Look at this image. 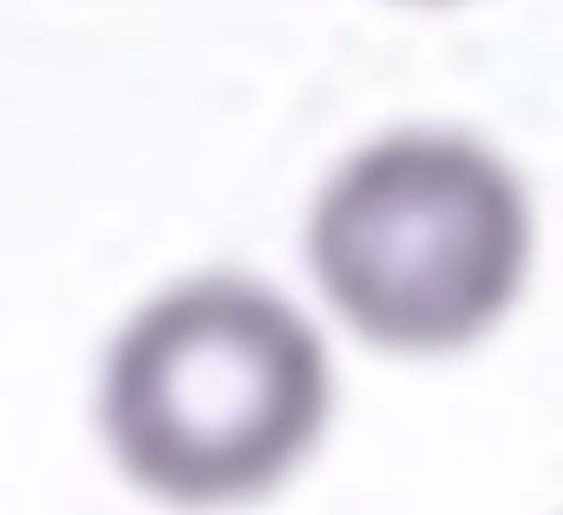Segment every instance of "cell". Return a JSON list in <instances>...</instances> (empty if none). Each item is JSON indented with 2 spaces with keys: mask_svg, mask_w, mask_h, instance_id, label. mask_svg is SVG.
Segmentation results:
<instances>
[{
  "mask_svg": "<svg viewBox=\"0 0 563 515\" xmlns=\"http://www.w3.org/2000/svg\"><path fill=\"white\" fill-rule=\"evenodd\" d=\"M394 7H418V13H442V7H473V0H394Z\"/></svg>",
  "mask_w": 563,
  "mask_h": 515,
  "instance_id": "obj_3",
  "label": "cell"
},
{
  "mask_svg": "<svg viewBox=\"0 0 563 515\" xmlns=\"http://www.w3.org/2000/svg\"><path fill=\"white\" fill-rule=\"evenodd\" d=\"M539 212L509 152L400 122L333 158L303 212V267L340 328L388 358H461L521 309Z\"/></svg>",
  "mask_w": 563,
  "mask_h": 515,
  "instance_id": "obj_2",
  "label": "cell"
},
{
  "mask_svg": "<svg viewBox=\"0 0 563 515\" xmlns=\"http://www.w3.org/2000/svg\"><path fill=\"white\" fill-rule=\"evenodd\" d=\"M321 328L255 273L200 267L122 316L98 370V437L140 497L183 515L255 509L333 425Z\"/></svg>",
  "mask_w": 563,
  "mask_h": 515,
  "instance_id": "obj_1",
  "label": "cell"
}]
</instances>
